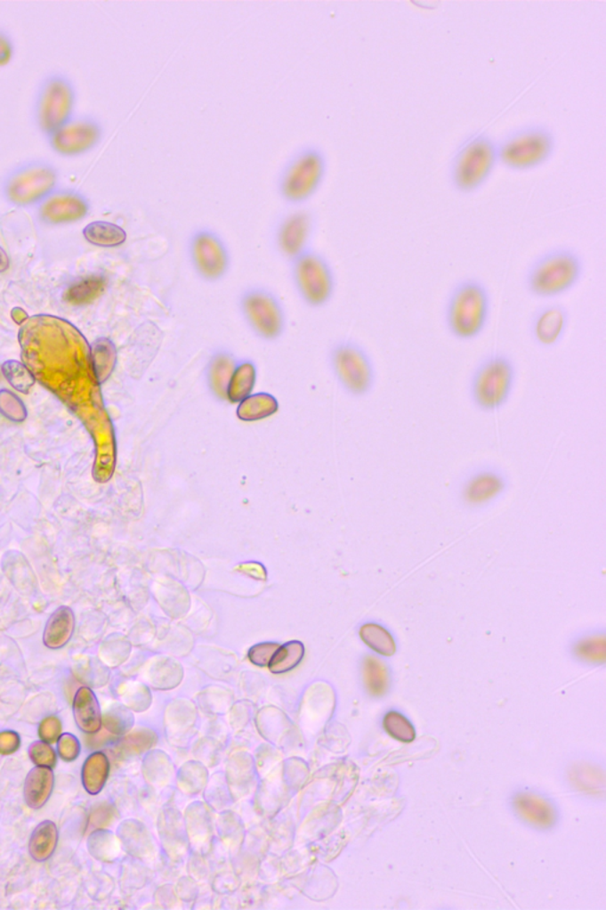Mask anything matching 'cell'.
I'll return each mask as SVG.
<instances>
[{"mask_svg":"<svg viewBox=\"0 0 606 910\" xmlns=\"http://www.w3.org/2000/svg\"><path fill=\"white\" fill-rule=\"evenodd\" d=\"M493 312V298L485 281L465 277L455 282L444 305L447 331L458 342H474L485 333Z\"/></svg>","mask_w":606,"mask_h":910,"instance_id":"1","label":"cell"},{"mask_svg":"<svg viewBox=\"0 0 606 910\" xmlns=\"http://www.w3.org/2000/svg\"><path fill=\"white\" fill-rule=\"evenodd\" d=\"M584 273L586 261L578 250L568 246L552 247L527 267L523 285L533 298L553 300L572 292Z\"/></svg>","mask_w":606,"mask_h":910,"instance_id":"2","label":"cell"},{"mask_svg":"<svg viewBox=\"0 0 606 910\" xmlns=\"http://www.w3.org/2000/svg\"><path fill=\"white\" fill-rule=\"evenodd\" d=\"M518 365L505 351L495 350L481 358L468 378L469 401L476 410L494 414L511 402L518 383Z\"/></svg>","mask_w":606,"mask_h":910,"instance_id":"3","label":"cell"},{"mask_svg":"<svg viewBox=\"0 0 606 910\" xmlns=\"http://www.w3.org/2000/svg\"><path fill=\"white\" fill-rule=\"evenodd\" d=\"M497 165V141L487 132H474L450 158V184L461 195H473L487 184Z\"/></svg>","mask_w":606,"mask_h":910,"instance_id":"4","label":"cell"},{"mask_svg":"<svg viewBox=\"0 0 606 910\" xmlns=\"http://www.w3.org/2000/svg\"><path fill=\"white\" fill-rule=\"evenodd\" d=\"M557 137L545 124H525L497 141L498 165L514 172L536 170L550 161Z\"/></svg>","mask_w":606,"mask_h":910,"instance_id":"5","label":"cell"},{"mask_svg":"<svg viewBox=\"0 0 606 910\" xmlns=\"http://www.w3.org/2000/svg\"><path fill=\"white\" fill-rule=\"evenodd\" d=\"M327 174L326 154L318 146H306L294 154L278 181L279 196L287 203H306L318 192Z\"/></svg>","mask_w":606,"mask_h":910,"instance_id":"6","label":"cell"},{"mask_svg":"<svg viewBox=\"0 0 606 910\" xmlns=\"http://www.w3.org/2000/svg\"><path fill=\"white\" fill-rule=\"evenodd\" d=\"M332 365L340 385L351 396L371 395L378 372L375 361L363 345L353 340L339 343L332 353Z\"/></svg>","mask_w":606,"mask_h":910,"instance_id":"7","label":"cell"},{"mask_svg":"<svg viewBox=\"0 0 606 910\" xmlns=\"http://www.w3.org/2000/svg\"><path fill=\"white\" fill-rule=\"evenodd\" d=\"M59 172L45 161H30L14 168L3 183L4 197L17 207L39 204L55 191Z\"/></svg>","mask_w":606,"mask_h":910,"instance_id":"8","label":"cell"},{"mask_svg":"<svg viewBox=\"0 0 606 910\" xmlns=\"http://www.w3.org/2000/svg\"><path fill=\"white\" fill-rule=\"evenodd\" d=\"M75 100L77 93L74 85L63 75H52L43 82L35 113L39 130L46 137L73 119Z\"/></svg>","mask_w":606,"mask_h":910,"instance_id":"9","label":"cell"},{"mask_svg":"<svg viewBox=\"0 0 606 910\" xmlns=\"http://www.w3.org/2000/svg\"><path fill=\"white\" fill-rule=\"evenodd\" d=\"M103 128L94 118H73L49 135V142L56 153L64 157L80 156L91 151L101 142Z\"/></svg>","mask_w":606,"mask_h":910,"instance_id":"10","label":"cell"},{"mask_svg":"<svg viewBox=\"0 0 606 910\" xmlns=\"http://www.w3.org/2000/svg\"><path fill=\"white\" fill-rule=\"evenodd\" d=\"M295 260L296 281L304 298L313 305L327 302L335 289V278L324 257L303 252Z\"/></svg>","mask_w":606,"mask_h":910,"instance_id":"11","label":"cell"},{"mask_svg":"<svg viewBox=\"0 0 606 910\" xmlns=\"http://www.w3.org/2000/svg\"><path fill=\"white\" fill-rule=\"evenodd\" d=\"M571 314L565 305L557 302L540 305L530 315V339L540 349H554L568 335Z\"/></svg>","mask_w":606,"mask_h":910,"instance_id":"12","label":"cell"},{"mask_svg":"<svg viewBox=\"0 0 606 910\" xmlns=\"http://www.w3.org/2000/svg\"><path fill=\"white\" fill-rule=\"evenodd\" d=\"M91 204L77 190H55L38 204V216L46 224L73 223L87 216Z\"/></svg>","mask_w":606,"mask_h":910,"instance_id":"13","label":"cell"},{"mask_svg":"<svg viewBox=\"0 0 606 910\" xmlns=\"http://www.w3.org/2000/svg\"><path fill=\"white\" fill-rule=\"evenodd\" d=\"M191 256L196 270L207 280L223 277L229 267V254L223 241L206 229L193 236Z\"/></svg>","mask_w":606,"mask_h":910,"instance_id":"14","label":"cell"},{"mask_svg":"<svg viewBox=\"0 0 606 910\" xmlns=\"http://www.w3.org/2000/svg\"><path fill=\"white\" fill-rule=\"evenodd\" d=\"M505 486V473L495 466L486 465L469 473L462 483V497L465 503L482 505L500 496Z\"/></svg>","mask_w":606,"mask_h":910,"instance_id":"15","label":"cell"},{"mask_svg":"<svg viewBox=\"0 0 606 910\" xmlns=\"http://www.w3.org/2000/svg\"><path fill=\"white\" fill-rule=\"evenodd\" d=\"M244 310L251 324L265 338H275L282 329V314L279 305L263 292H253L244 299Z\"/></svg>","mask_w":606,"mask_h":910,"instance_id":"16","label":"cell"},{"mask_svg":"<svg viewBox=\"0 0 606 910\" xmlns=\"http://www.w3.org/2000/svg\"><path fill=\"white\" fill-rule=\"evenodd\" d=\"M313 216L308 210L288 215L279 227L278 242L285 256L296 259L304 252L310 238Z\"/></svg>","mask_w":606,"mask_h":910,"instance_id":"17","label":"cell"},{"mask_svg":"<svg viewBox=\"0 0 606 910\" xmlns=\"http://www.w3.org/2000/svg\"><path fill=\"white\" fill-rule=\"evenodd\" d=\"M513 805L516 813L530 825L547 829L555 823L557 813L553 805L540 795L523 792L515 795Z\"/></svg>","mask_w":606,"mask_h":910,"instance_id":"18","label":"cell"},{"mask_svg":"<svg viewBox=\"0 0 606 910\" xmlns=\"http://www.w3.org/2000/svg\"><path fill=\"white\" fill-rule=\"evenodd\" d=\"M74 718L85 734H96L102 727L101 708L95 694L87 687L77 690L74 698Z\"/></svg>","mask_w":606,"mask_h":910,"instance_id":"19","label":"cell"},{"mask_svg":"<svg viewBox=\"0 0 606 910\" xmlns=\"http://www.w3.org/2000/svg\"><path fill=\"white\" fill-rule=\"evenodd\" d=\"M75 623L77 620L73 609L67 606L57 608L46 622L43 643L52 650L66 646L73 637Z\"/></svg>","mask_w":606,"mask_h":910,"instance_id":"20","label":"cell"},{"mask_svg":"<svg viewBox=\"0 0 606 910\" xmlns=\"http://www.w3.org/2000/svg\"><path fill=\"white\" fill-rule=\"evenodd\" d=\"M53 783V769L50 767H36L28 772L24 784V798L28 808H42L52 795Z\"/></svg>","mask_w":606,"mask_h":910,"instance_id":"21","label":"cell"},{"mask_svg":"<svg viewBox=\"0 0 606 910\" xmlns=\"http://www.w3.org/2000/svg\"><path fill=\"white\" fill-rule=\"evenodd\" d=\"M59 841V830L56 824L44 820L39 824L31 834L28 841V852L37 862H44L52 857Z\"/></svg>","mask_w":606,"mask_h":910,"instance_id":"22","label":"cell"},{"mask_svg":"<svg viewBox=\"0 0 606 910\" xmlns=\"http://www.w3.org/2000/svg\"><path fill=\"white\" fill-rule=\"evenodd\" d=\"M84 235L89 243L103 248L119 247L127 240L124 229L106 221L92 222L84 229Z\"/></svg>","mask_w":606,"mask_h":910,"instance_id":"23","label":"cell"},{"mask_svg":"<svg viewBox=\"0 0 606 910\" xmlns=\"http://www.w3.org/2000/svg\"><path fill=\"white\" fill-rule=\"evenodd\" d=\"M109 774V761L106 755L98 752L85 760L82 780L89 794H99L105 787Z\"/></svg>","mask_w":606,"mask_h":910,"instance_id":"24","label":"cell"},{"mask_svg":"<svg viewBox=\"0 0 606 910\" xmlns=\"http://www.w3.org/2000/svg\"><path fill=\"white\" fill-rule=\"evenodd\" d=\"M106 278L103 275H89L71 285L66 292V302L71 305H85L94 302L105 292Z\"/></svg>","mask_w":606,"mask_h":910,"instance_id":"25","label":"cell"},{"mask_svg":"<svg viewBox=\"0 0 606 910\" xmlns=\"http://www.w3.org/2000/svg\"><path fill=\"white\" fill-rule=\"evenodd\" d=\"M363 676L366 689L371 696L382 697L389 690L391 680L389 669L380 659L372 655L366 657Z\"/></svg>","mask_w":606,"mask_h":910,"instance_id":"26","label":"cell"},{"mask_svg":"<svg viewBox=\"0 0 606 910\" xmlns=\"http://www.w3.org/2000/svg\"><path fill=\"white\" fill-rule=\"evenodd\" d=\"M279 410L278 401L269 394L247 396L239 403L238 418L244 421H257L271 417Z\"/></svg>","mask_w":606,"mask_h":910,"instance_id":"27","label":"cell"},{"mask_svg":"<svg viewBox=\"0 0 606 910\" xmlns=\"http://www.w3.org/2000/svg\"><path fill=\"white\" fill-rule=\"evenodd\" d=\"M360 638L376 654L391 657L396 654V640L390 630L379 623L368 622L361 626Z\"/></svg>","mask_w":606,"mask_h":910,"instance_id":"28","label":"cell"},{"mask_svg":"<svg viewBox=\"0 0 606 910\" xmlns=\"http://www.w3.org/2000/svg\"><path fill=\"white\" fill-rule=\"evenodd\" d=\"M238 367L229 354L220 353L214 358L210 365V385L214 394L222 400L228 399V389L232 374Z\"/></svg>","mask_w":606,"mask_h":910,"instance_id":"29","label":"cell"},{"mask_svg":"<svg viewBox=\"0 0 606 910\" xmlns=\"http://www.w3.org/2000/svg\"><path fill=\"white\" fill-rule=\"evenodd\" d=\"M256 381V370L251 363H243L236 367L228 389V400L232 403L242 402L251 392Z\"/></svg>","mask_w":606,"mask_h":910,"instance_id":"30","label":"cell"},{"mask_svg":"<svg viewBox=\"0 0 606 910\" xmlns=\"http://www.w3.org/2000/svg\"><path fill=\"white\" fill-rule=\"evenodd\" d=\"M303 655V644L300 641H289L275 652L274 657L269 662V669L275 675L288 672L300 664Z\"/></svg>","mask_w":606,"mask_h":910,"instance_id":"31","label":"cell"},{"mask_svg":"<svg viewBox=\"0 0 606 910\" xmlns=\"http://www.w3.org/2000/svg\"><path fill=\"white\" fill-rule=\"evenodd\" d=\"M573 654L579 661L591 664H603L605 662V636L594 634L580 639L573 647Z\"/></svg>","mask_w":606,"mask_h":910,"instance_id":"32","label":"cell"},{"mask_svg":"<svg viewBox=\"0 0 606 910\" xmlns=\"http://www.w3.org/2000/svg\"><path fill=\"white\" fill-rule=\"evenodd\" d=\"M116 364V349L109 340L102 339L94 347V369L96 378L105 381Z\"/></svg>","mask_w":606,"mask_h":910,"instance_id":"33","label":"cell"},{"mask_svg":"<svg viewBox=\"0 0 606 910\" xmlns=\"http://www.w3.org/2000/svg\"><path fill=\"white\" fill-rule=\"evenodd\" d=\"M384 728L389 735L401 743H411L416 737L414 726L405 716L397 711H391L385 716Z\"/></svg>","mask_w":606,"mask_h":910,"instance_id":"34","label":"cell"},{"mask_svg":"<svg viewBox=\"0 0 606 910\" xmlns=\"http://www.w3.org/2000/svg\"><path fill=\"white\" fill-rule=\"evenodd\" d=\"M3 372L6 376L7 381L21 393H28L35 385L34 376L18 362H7L3 365Z\"/></svg>","mask_w":606,"mask_h":910,"instance_id":"35","label":"cell"},{"mask_svg":"<svg viewBox=\"0 0 606 910\" xmlns=\"http://www.w3.org/2000/svg\"><path fill=\"white\" fill-rule=\"evenodd\" d=\"M157 737L149 729H139L122 741V750L128 754H140L156 743Z\"/></svg>","mask_w":606,"mask_h":910,"instance_id":"36","label":"cell"},{"mask_svg":"<svg viewBox=\"0 0 606 910\" xmlns=\"http://www.w3.org/2000/svg\"><path fill=\"white\" fill-rule=\"evenodd\" d=\"M103 721H105L106 728L109 729V732L121 735V734L128 732V729L131 728L133 725V716L131 712L125 711V709L117 708L112 711L107 712Z\"/></svg>","mask_w":606,"mask_h":910,"instance_id":"37","label":"cell"},{"mask_svg":"<svg viewBox=\"0 0 606 910\" xmlns=\"http://www.w3.org/2000/svg\"><path fill=\"white\" fill-rule=\"evenodd\" d=\"M28 757L32 760V762L36 766L39 767H50L53 768L56 765V753L50 746V743H44V741H36L28 748Z\"/></svg>","mask_w":606,"mask_h":910,"instance_id":"38","label":"cell"},{"mask_svg":"<svg viewBox=\"0 0 606 910\" xmlns=\"http://www.w3.org/2000/svg\"><path fill=\"white\" fill-rule=\"evenodd\" d=\"M0 411L13 421H23L27 418V410L20 401L5 390L0 393Z\"/></svg>","mask_w":606,"mask_h":910,"instance_id":"39","label":"cell"},{"mask_svg":"<svg viewBox=\"0 0 606 910\" xmlns=\"http://www.w3.org/2000/svg\"><path fill=\"white\" fill-rule=\"evenodd\" d=\"M57 752L64 761H74L80 755L81 744L73 734H61L57 740Z\"/></svg>","mask_w":606,"mask_h":910,"instance_id":"40","label":"cell"},{"mask_svg":"<svg viewBox=\"0 0 606 910\" xmlns=\"http://www.w3.org/2000/svg\"><path fill=\"white\" fill-rule=\"evenodd\" d=\"M279 647V644L275 643H263L255 645L254 647L250 648L249 659L253 664L257 666H267L274 657L275 652Z\"/></svg>","mask_w":606,"mask_h":910,"instance_id":"41","label":"cell"},{"mask_svg":"<svg viewBox=\"0 0 606 910\" xmlns=\"http://www.w3.org/2000/svg\"><path fill=\"white\" fill-rule=\"evenodd\" d=\"M62 733V723L55 716L43 719L39 725L38 734L42 741L48 743H57Z\"/></svg>","mask_w":606,"mask_h":910,"instance_id":"42","label":"cell"},{"mask_svg":"<svg viewBox=\"0 0 606 910\" xmlns=\"http://www.w3.org/2000/svg\"><path fill=\"white\" fill-rule=\"evenodd\" d=\"M20 747V737L12 730L0 733V754L10 755Z\"/></svg>","mask_w":606,"mask_h":910,"instance_id":"43","label":"cell"},{"mask_svg":"<svg viewBox=\"0 0 606 910\" xmlns=\"http://www.w3.org/2000/svg\"><path fill=\"white\" fill-rule=\"evenodd\" d=\"M13 56V45L9 36L0 30V67H5Z\"/></svg>","mask_w":606,"mask_h":910,"instance_id":"44","label":"cell"},{"mask_svg":"<svg viewBox=\"0 0 606 910\" xmlns=\"http://www.w3.org/2000/svg\"><path fill=\"white\" fill-rule=\"evenodd\" d=\"M246 567L250 569L244 568L242 565L239 571L246 573V574L253 576V578H256L257 580H265V578H267V574H265L264 568L262 567V565L256 564H246Z\"/></svg>","mask_w":606,"mask_h":910,"instance_id":"45","label":"cell"},{"mask_svg":"<svg viewBox=\"0 0 606 910\" xmlns=\"http://www.w3.org/2000/svg\"><path fill=\"white\" fill-rule=\"evenodd\" d=\"M9 266H10L9 256H7L5 250H4L2 247H0V273L5 272L7 268H9Z\"/></svg>","mask_w":606,"mask_h":910,"instance_id":"46","label":"cell"}]
</instances>
